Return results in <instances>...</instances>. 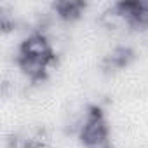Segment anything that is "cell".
Masks as SVG:
<instances>
[{"label":"cell","mask_w":148,"mask_h":148,"mask_svg":"<svg viewBox=\"0 0 148 148\" xmlns=\"http://www.w3.org/2000/svg\"><path fill=\"white\" fill-rule=\"evenodd\" d=\"M79 136L86 148H113L108 122L99 108H91L86 112L79 124Z\"/></svg>","instance_id":"cell-1"},{"label":"cell","mask_w":148,"mask_h":148,"mask_svg":"<svg viewBox=\"0 0 148 148\" xmlns=\"http://www.w3.org/2000/svg\"><path fill=\"white\" fill-rule=\"evenodd\" d=\"M18 58H26V59H35V61H42L47 64H52L56 56H54V49L51 45V40L47 38V35L44 33H30L18 49Z\"/></svg>","instance_id":"cell-2"},{"label":"cell","mask_w":148,"mask_h":148,"mask_svg":"<svg viewBox=\"0 0 148 148\" xmlns=\"http://www.w3.org/2000/svg\"><path fill=\"white\" fill-rule=\"evenodd\" d=\"M52 11L63 21H75L84 14L86 4L84 2H75V0H61V2H56L52 5Z\"/></svg>","instance_id":"cell-3"},{"label":"cell","mask_w":148,"mask_h":148,"mask_svg":"<svg viewBox=\"0 0 148 148\" xmlns=\"http://www.w3.org/2000/svg\"><path fill=\"white\" fill-rule=\"evenodd\" d=\"M131 61H132V51L124 45L115 47L105 59L108 68H125Z\"/></svg>","instance_id":"cell-4"}]
</instances>
